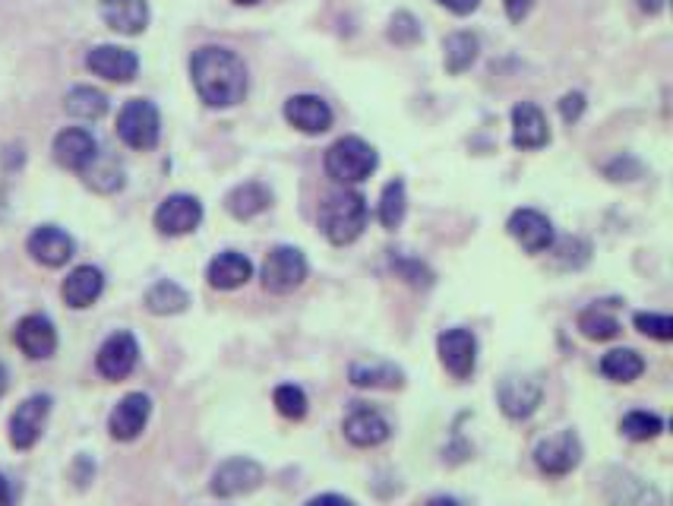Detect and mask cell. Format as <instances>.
Wrapping results in <instances>:
<instances>
[{
	"label": "cell",
	"instance_id": "obj_1",
	"mask_svg": "<svg viewBox=\"0 0 673 506\" xmlns=\"http://www.w3.org/2000/svg\"><path fill=\"white\" fill-rule=\"evenodd\" d=\"M190 80L197 95L209 108H231L244 102L247 95V67L244 61L219 44L197 48L190 58Z\"/></svg>",
	"mask_w": 673,
	"mask_h": 506
},
{
	"label": "cell",
	"instance_id": "obj_2",
	"mask_svg": "<svg viewBox=\"0 0 673 506\" xmlns=\"http://www.w3.org/2000/svg\"><path fill=\"white\" fill-rule=\"evenodd\" d=\"M368 219V200L358 190H339V193H329L320 206V232L327 234L329 244L345 247L364 234Z\"/></svg>",
	"mask_w": 673,
	"mask_h": 506
},
{
	"label": "cell",
	"instance_id": "obj_3",
	"mask_svg": "<svg viewBox=\"0 0 673 506\" xmlns=\"http://www.w3.org/2000/svg\"><path fill=\"white\" fill-rule=\"evenodd\" d=\"M323 165H327V174L335 184H345L348 188V184L368 181L370 174L376 171V165H380V155L361 136H342V140H335L327 149Z\"/></svg>",
	"mask_w": 673,
	"mask_h": 506
},
{
	"label": "cell",
	"instance_id": "obj_4",
	"mask_svg": "<svg viewBox=\"0 0 673 506\" xmlns=\"http://www.w3.org/2000/svg\"><path fill=\"white\" fill-rule=\"evenodd\" d=\"M118 136L123 140V146L140 149V152L159 146V136H162L159 108L149 99H130L118 114Z\"/></svg>",
	"mask_w": 673,
	"mask_h": 506
},
{
	"label": "cell",
	"instance_id": "obj_5",
	"mask_svg": "<svg viewBox=\"0 0 673 506\" xmlns=\"http://www.w3.org/2000/svg\"><path fill=\"white\" fill-rule=\"evenodd\" d=\"M307 273H310V266H307V256L298 247H272V251L265 253V263H263V289L265 292H272V295H288V292H294V289H301L304 285Z\"/></svg>",
	"mask_w": 673,
	"mask_h": 506
},
{
	"label": "cell",
	"instance_id": "obj_6",
	"mask_svg": "<svg viewBox=\"0 0 673 506\" xmlns=\"http://www.w3.org/2000/svg\"><path fill=\"white\" fill-rule=\"evenodd\" d=\"M541 399H544V383L531 374H512V377L500 380V386H496V402H500L503 415L512 422L531 418Z\"/></svg>",
	"mask_w": 673,
	"mask_h": 506
},
{
	"label": "cell",
	"instance_id": "obj_7",
	"mask_svg": "<svg viewBox=\"0 0 673 506\" xmlns=\"http://www.w3.org/2000/svg\"><path fill=\"white\" fill-rule=\"evenodd\" d=\"M140 364V342L133 333L127 330H118L111 336L104 338L99 355H96V371L102 374L108 383H118V380H127Z\"/></svg>",
	"mask_w": 673,
	"mask_h": 506
},
{
	"label": "cell",
	"instance_id": "obj_8",
	"mask_svg": "<svg viewBox=\"0 0 673 506\" xmlns=\"http://www.w3.org/2000/svg\"><path fill=\"white\" fill-rule=\"evenodd\" d=\"M579 463H582V441L575 431H560L534 446V465L551 478L570 475L572 468H579Z\"/></svg>",
	"mask_w": 673,
	"mask_h": 506
},
{
	"label": "cell",
	"instance_id": "obj_9",
	"mask_svg": "<svg viewBox=\"0 0 673 506\" xmlns=\"http://www.w3.org/2000/svg\"><path fill=\"white\" fill-rule=\"evenodd\" d=\"M203 222V203L190 193H171L155 210V229L164 237H184Z\"/></svg>",
	"mask_w": 673,
	"mask_h": 506
},
{
	"label": "cell",
	"instance_id": "obj_10",
	"mask_svg": "<svg viewBox=\"0 0 673 506\" xmlns=\"http://www.w3.org/2000/svg\"><path fill=\"white\" fill-rule=\"evenodd\" d=\"M48 415H51V396H44V393H36V396L20 402L17 412L10 415V443H13V449H20V453L32 449L44 434Z\"/></svg>",
	"mask_w": 673,
	"mask_h": 506
},
{
	"label": "cell",
	"instance_id": "obj_11",
	"mask_svg": "<svg viewBox=\"0 0 673 506\" xmlns=\"http://www.w3.org/2000/svg\"><path fill=\"white\" fill-rule=\"evenodd\" d=\"M263 485V465L257 459H247V456H234V459H224L215 472H212V485L209 490L215 497H241L250 494Z\"/></svg>",
	"mask_w": 673,
	"mask_h": 506
},
{
	"label": "cell",
	"instance_id": "obj_12",
	"mask_svg": "<svg viewBox=\"0 0 673 506\" xmlns=\"http://www.w3.org/2000/svg\"><path fill=\"white\" fill-rule=\"evenodd\" d=\"M436 355L455 380H469L478 367V338L465 326L446 330L436 338Z\"/></svg>",
	"mask_w": 673,
	"mask_h": 506
},
{
	"label": "cell",
	"instance_id": "obj_13",
	"mask_svg": "<svg viewBox=\"0 0 673 506\" xmlns=\"http://www.w3.org/2000/svg\"><path fill=\"white\" fill-rule=\"evenodd\" d=\"M86 67L108 83H130L140 73V58L121 44H96L86 54Z\"/></svg>",
	"mask_w": 673,
	"mask_h": 506
},
{
	"label": "cell",
	"instance_id": "obj_14",
	"mask_svg": "<svg viewBox=\"0 0 673 506\" xmlns=\"http://www.w3.org/2000/svg\"><path fill=\"white\" fill-rule=\"evenodd\" d=\"M13 342L29 361H44L58 352V330H54L51 316L29 314L17 323Z\"/></svg>",
	"mask_w": 673,
	"mask_h": 506
},
{
	"label": "cell",
	"instance_id": "obj_15",
	"mask_svg": "<svg viewBox=\"0 0 673 506\" xmlns=\"http://www.w3.org/2000/svg\"><path fill=\"white\" fill-rule=\"evenodd\" d=\"M149 415H152V399L145 393H127L108 415V431L111 437L121 443L137 441L149 424Z\"/></svg>",
	"mask_w": 673,
	"mask_h": 506
},
{
	"label": "cell",
	"instance_id": "obj_16",
	"mask_svg": "<svg viewBox=\"0 0 673 506\" xmlns=\"http://www.w3.org/2000/svg\"><path fill=\"white\" fill-rule=\"evenodd\" d=\"M510 234L522 244V251L529 253H544L551 251L556 232H553V222L538 210H515L506 222Z\"/></svg>",
	"mask_w": 673,
	"mask_h": 506
},
{
	"label": "cell",
	"instance_id": "obj_17",
	"mask_svg": "<svg viewBox=\"0 0 673 506\" xmlns=\"http://www.w3.org/2000/svg\"><path fill=\"white\" fill-rule=\"evenodd\" d=\"M26 251H29V256H32L36 263H41V266L58 270L63 263H70L77 244H73V237L63 232V229H58V225H39L36 232L29 234Z\"/></svg>",
	"mask_w": 673,
	"mask_h": 506
},
{
	"label": "cell",
	"instance_id": "obj_18",
	"mask_svg": "<svg viewBox=\"0 0 673 506\" xmlns=\"http://www.w3.org/2000/svg\"><path fill=\"white\" fill-rule=\"evenodd\" d=\"M342 431H345L348 441L354 443V446H361V449L380 446V443H386L389 437H392V424H389L376 408L361 405V402L351 405V412L345 415Z\"/></svg>",
	"mask_w": 673,
	"mask_h": 506
},
{
	"label": "cell",
	"instance_id": "obj_19",
	"mask_svg": "<svg viewBox=\"0 0 673 506\" xmlns=\"http://www.w3.org/2000/svg\"><path fill=\"white\" fill-rule=\"evenodd\" d=\"M96 155H99V143H96V136H92L89 130H82V126H67V130H61V133L54 136V162H58L61 169L82 174Z\"/></svg>",
	"mask_w": 673,
	"mask_h": 506
},
{
	"label": "cell",
	"instance_id": "obj_20",
	"mask_svg": "<svg viewBox=\"0 0 673 506\" xmlns=\"http://www.w3.org/2000/svg\"><path fill=\"white\" fill-rule=\"evenodd\" d=\"M285 121L307 136H320L332 126V108L320 95H291L285 102Z\"/></svg>",
	"mask_w": 673,
	"mask_h": 506
},
{
	"label": "cell",
	"instance_id": "obj_21",
	"mask_svg": "<svg viewBox=\"0 0 673 506\" xmlns=\"http://www.w3.org/2000/svg\"><path fill=\"white\" fill-rule=\"evenodd\" d=\"M548 143H551V126L544 111L534 102H519L512 108V146L544 149Z\"/></svg>",
	"mask_w": 673,
	"mask_h": 506
},
{
	"label": "cell",
	"instance_id": "obj_22",
	"mask_svg": "<svg viewBox=\"0 0 673 506\" xmlns=\"http://www.w3.org/2000/svg\"><path fill=\"white\" fill-rule=\"evenodd\" d=\"M348 380L358 389H402L405 386V371L383 358L354 361L348 367Z\"/></svg>",
	"mask_w": 673,
	"mask_h": 506
},
{
	"label": "cell",
	"instance_id": "obj_23",
	"mask_svg": "<svg viewBox=\"0 0 673 506\" xmlns=\"http://www.w3.org/2000/svg\"><path fill=\"white\" fill-rule=\"evenodd\" d=\"M104 292V273L99 266H77L73 273L63 279L61 295L67 301V307L73 311H86L92 307Z\"/></svg>",
	"mask_w": 673,
	"mask_h": 506
},
{
	"label": "cell",
	"instance_id": "obj_24",
	"mask_svg": "<svg viewBox=\"0 0 673 506\" xmlns=\"http://www.w3.org/2000/svg\"><path fill=\"white\" fill-rule=\"evenodd\" d=\"M102 20L121 36H140L149 26V0H102Z\"/></svg>",
	"mask_w": 673,
	"mask_h": 506
},
{
	"label": "cell",
	"instance_id": "obj_25",
	"mask_svg": "<svg viewBox=\"0 0 673 506\" xmlns=\"http://www.w3.org/2000/svg\"><path fill=\"white\" fill-rule=\"evenodd\" d=\"M205 279H209V285L219 289V292H234V289H241V285H247V282L253 279V263L247 260L244 253L224 251L209 263Z\"/></svg>",
	"mask_w": 673,
	"mask_h": 506
},
{
	"label": "cell",
	"instance_id": "obj_26",
	"mask_svg": "<svg viewBox=\"0 0 673 506\" xmlns=\"http://www.w3.org/2000/svg\"><path fill=\"white\" fill-rule=\"evenodd\" d=\"M269 203H272V193L260 181H244L234 190H228V196H224V210L231 212L234 219H241V222L269 210Z\"/></svg>",
	"mask_w": 673,
	"mask_h": 506
},
{
	"label": "cell",
	"instance_id": "obj_27",
	"mask_svg": "<svg viewBox=\"0 0 673 506\" xmlns=\"http://www.w3.org/2000/svg\"><path fill=\"white\" fill-rule=\"evenodd\" d=\"M143 304L149 314L174 316V314H184L187 307H190V295H187L178 282H171V279H159L155 285H149V289H145Z\"/></svg>",
	"mask_w": 673,
	"mask_h": 506
},
{
	"label": "cell",
	"instance_id": "obj_28",
	"mask_svg": "<svg viewBox=\"0 0 673 506\" xmlns=\"http://www.w3.org/2000/svg\"><path fill=\"white\" fill-rule=\"evenodd\" d=\"M478 51H481V42L474 32H452L443 42V63L452 77L465 73L471 63L478 61Z\"/></svg>",
	"mask_w": 673,
	"mask_h": 506
},
{
	"label": "cell",
	"instance_id": "obj_29",
	"mask_svg": "<svg viewBox=\"0 0 673 506\" xmlns=\"http://www.w3.org/2000/svg\"><path fill=\"white\" fill-rule=\"evenodd\" d=\"M601 374L611 383H633L645 374V358L635 348H613L601 358Z\"/></svg>",
	"mask_w": 673,
	"mask_h": 506
},
{
	"label": "cell",
	"instance_id": "obj_30",
	"mask_svg": "<svg viewBox=\"0 0 673 506\" xmlns=\"http://www.w3.org/2000/svg\"><path fill=\"white\" fill-rule=\"evenodd\" d=\"M82 181H86V188H92L96 193H114V190L123 188L121 162L111 159V155H102V149H99V155L89 162V169L82 171Z\"/></svg>",
	"mask_w": 673,
	"mask_h": 506
},
{
	"label": "cell",
	"instance_id": "obj_31",
	"mask_svg": "<svg viewBox=\"0 0 673 506\" xmlns=\"http://www.w3.org/2000/svg\"><path fill=\"white\" fill-rule=\"evenodd\" d=\"M63 111L80 118V121H99L108 111V99H104V92L92 89V85H77L63 95Z\"/></svg>",
	"mask_w": 673,
	"mask_h": 506
},
{
	"label": "cell",
	"instance_id": "obj_32",
	"mask_svg": "<svg viewBox=\"0 0 673 506\" xmlns=\"http://www.w3.org/2000/svg\"><path fill=\"white\" fill-rule=\"evenodd\" d=\"M620 320L604 307V304H592L579 314V333L592 342H607V338L620 336Z\"/></svg>",
	"mask_w": 673,
	"mask_h": 506
},
{
	"label": "cell",
	"instance_id": "obj_33",
	"mask_svg": "<svg viewBox=\"0 0 673 506\" xmlns=\"http://www.w3.org/2000/svg\"><path fill=\"white\" fill-rule=\"evenodd\" d=\"M405 212H409V193H405V181H389L380 196V222L383 229H399L405 222Z\"/></svg>",
	"mask_w": 673,
	"mask_h": 506
},
{
	"label": "cell",
	"instance_id": "obj_34",
	"mask_svg": "<svg viewBox=\"0 0 673 506\" xmlns=\"http://www.w3.org/2000/svg\"><path fill=\"white\" fill-rule=\"evenodd\" d=\"M620 431H623V437H630L635 443H649L654 437H661L664 434V418L661 415H654V412H642V408H635L630 415H623L620 418Z\"/></svg>",
	"mask_w": 673,
	"mask_h": 506
},
{
	"label": "cell",
	"instance_id": "obj_35",
	"mask_svg": "<svg viewBox=\"0 0 673 506\" xmlns=\"http://www.w3.org/2000/svg\"><path fill=\"white\" fill-rule=\"evenodd\" d=\"M272 402H275L279 415L288 418V422H301V418H307V408H310L307 393L301 389V386H294V383H282V386H275Z\"/></svg>",
	"mask_w": 673,
	"mask_h": 506
},
{
	"label": "cell",
	"instance_id": "obj_36",
	"mask_svg": "<svg viewBox=\"0 0 673 506\" xmlns=\"http://www.w3.org/2000/svg\"><path fill=\"white\" fill-rule=\"evenodd\" d=\"M635 330L642 333V336H649V338H657V342H671L673 338V320L667 314H635Z\"/></svg>",
	"mask_w": 673,
	"mask_h": 506
},
{
	"label": "cell",
	"instance_id": "obj_37",
	"mask_svg": "<svg viewBox=\"0 0 673 506\" xmlns=\"http://www.w3.org/2000/svg\"><path fill=\"white\" fill-rule=\"evenodd\" d=\"M389 39L395 44H402V48H411V44L421 42V22L414 20L411 13H395L392 20H389Z\"/></svg>",
	"mask_w": 673,
	"mask_h": 506
},
{
	"label": "cell",
	"instance_id": "obj_38",
	"mask_svg": "<svg viewBox=\"0 0 673 506\" xmlns=\"http://www.w3.org/2000/svg\"><path fill=\"white\" fill-rule=\"evenodd\" d=\"M392 270L402 275L405 282L418 285V289H428V285H433V273H430L421 260H411V256H392Z\"/></svg>",
	"mask_w": 673,
	"mask_h": 506
},
{
	"label": "cell",
	"instance_id": "obj_39",
	"mask_svg": "<svg viewBox=\"0 0 673 506\" xmlns=\"http://www.w3.org/2000/svg\"><path fill=\"white\" fill-rule=\"evenodd\" d=\"M560 114H563L566 124H575V121L585 114V95H582V92H566V95L560 99Z\"/></svg>",
	"mask_w": 673,
	"mask_h": 506
},
{
	"label": "cell",
	"instance_id": "obj_40",
	"mask_svg": "<svg viewBox=\"0 0 673 506\" xmlns=\"http://www.w3.org/2000/svg\"><path fill=\"white\" fill-rule=\"evenodd\" d=\"M604 171H607V178H611V181H635V178L642 174V165H639L635 159L626 155V159H616V162H611V165H607Z\"/></svg>",
	"mask_w": 673,
	"mask_h": 506
},
{
	"label": "cell",
	"instance_id": "obj_41",
	"mask_svg": "<svg viewBox=\"0 0 673 506\" xmlns=\"http://www.w3.org/2000/svg\"><path fill=\"white\" fill-rule=\"evenodd\" d=\"M503 7H506V17H510L512 22H522L531 13L534 0H503Z\"/></svg>",
	"mask_w": 673,
	"mask_h": 506
},
{
	"label": "cell",
	"instance_id": "obj_42",
	"mask_svg": "<svg viewBox=\"0 0 673 506\" xmlns=\"http://www.w3.org/2000/svg\"><path fill=\"white\" fill-rule=\"evenodd\" d=\"M436 3L446 7L449 13H455V17H469V13H474L481 7V0H436Z\"/></svg>",
	"mask_w": 673,
	"mask_h": 506
},
{
	"label": "cell",
	"instance_id": "obj_43",
	"mask_svg": "<svg viewBox=\"0 0 673 506\" xmlns=\"http://www.w3.org/2000/svg\"><path fill=\"white\" fill-rule=\"evenodd\" d=\"M304 506H354L348 497H339V494H323V497H313L310 504Z\"/></svg>",
	"mask_w": 673,
	"mask_h": 506
},
{
	"label": "cell",
	"instance_id": "obj_44",
	"mask_svg": "<svg viewBox=\"0 0 673 506\" xmlns=\"http://www.w3.org/2000/svg\"><path fill=\"white\" fill-rule=\"evenodd\" d=\"M0 506H13V487H10L3 472H0Z\"/></svg>",
	"mask_w": 673,
	"mask_h": 506
},
{
	"label": "cell",
	"instance_id": "obj_45",
	"mask_svg": "<svg viewBox=\"0 0 673 506\" xmlns=\"http://www.w3.org/2000/svg\"><path fill=\"white\" fill-rule=\"evenodd\" d=\"M664 7H667V0H639V10H642V13H649V17L661 13Z\"/></svg>",
	"mask_w": 673,
	"mask_h": 506
},
{
	"label": "cell",
	"instance_id": "obj_46",
	"mask_svg": "<svg viewBox=\"0 0 673 506\" xmlns=\"http://www.w3.org/2000/svg\"><path fill=\"white\" fill-rule=\"evenodd\" d=\"M428 506H459V500L455 497H433Z\"/></svg>",
	"mask_w": 673,
	"mask_h": 506
},
{
	"label": "cell",
	"instance_id": "obj_47",
	"mask_svg": "<svg viewBox=\"0 0 673 506\" xmlns=\"http://www.w3.org/2000/svg\"><path fill=\"white\" fill-rule=\"evenodd\" d=\"M7 386H10V374H7V367L0 364V396L7 393Z\"/></svg>",
	"mask_w": 673,
	"mask_h": 506
},
{
	"label": "cell",
	"instance_id": "obj_48",
	"mask_svg": "<svg viewBox=\"0 0 673 506\" xmlns=\"http://www.w3.org/2000/svg\"><path fill=\"white\" fill-rule=\"evenodd\" d=\"M238 7H253V3H260V0H234Z\"/></svg>",
	"mask_w": 673,
	"mask_h": 506
}]
</instances>
